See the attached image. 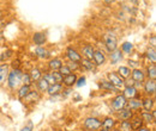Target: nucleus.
I'll list each match as a JSON object with an SVG mask.
<instances>
[{"label": "nucleus", "mask_w": 156, "mask_h": 131, "mask_svg": "<svg viewBox=\"0 0 156 131\" xmlns=\"http://www.w3.org/2000/svg\"><path fill=\"white\" fill-rule=\"evenodd\" d=\"M22 70L20 69H12L9 76H7V85L11 90H15L16 87H18L20 84H22Z\"/></svg>", "instance_id": "obj_1"}, {"label": "nucleus", "mask_w": 156, "mask_h": 131, "mask_svg": "<svg viewBox=\"0 0 156 131\" xmlns=\"http://www.w3.org/2000/svg\"><path fill=\"white\" fill-rule=\"evenodd\" d=\"M102 126V122L95 117H88L84 120V128L88 131H98Z\"/></svg>", "instance_id": "obj_2"}, {"label": "nucleus", "mask_w": 156, "mask_h": 131, "mask_svg": "<svg viewBox=\"0 0 156 131\" xmlns=\"http://www.w3.org/2000/svg\"><path fill=\"white\" fill-rule=\"evenodd\" d=\"M105 43H106V48H107V50L109 53H112V51L118 49V41L113 34L105 36Z\"/></svg>", "instance_id": "obj_3"}, {"label": "nucleus", "mask_w": 156, "mask_h": 131, "mask_svg": "<svg viewBox=\"0 0 156 131\" xmlns=\"http://www.w3.org/2000/svg\"><path fill=\"white\" fill-rule=\"evenodd\" d=\"M126 101H127V99H126L122 94H119V95H117V97L112 100V107H113L115 111H120V110L125 109Z\"/></svg>", "instance_id": "obj_4"}, {"label": "nucleus", "mask_w": 156, "mask_h": 131, "mask_svg": "<svg viewBox=\"0 0 156 131\" xmlns=\"http://www.w3.org/2000/svg\"><path fill=\"white\" fill-rule=\"evenodd\" d=\"M107 76H108V81H109L113 86L118 87V88H120V87L124 86V84H125L124 79L118 74V73H115V72H111V73H108Z\"/></svg>", "instance_id": "obj_5"}, {"label": "nucleus", "mask_w": 156, "mask_h": 131, "mask_svg": "<svg viewBox=\"0 0 156 131\" xmlns=\"http://www.w3.org/2000/svg\"><path fill=\"white\" fill-rule=\"evenodd\" d=\"M66 56L67 58L70 60V61H72V62H80V60H82V55L78 53L76 49H73V48H67L66 49Z\"/></svg>", "instance_id": "obj_6"}, {"label": "nucleus", "mask_w": 156, "mask_h": 131, "mask_svg": "<svg viewBox=\"0 0 156 131\" xmlns=\"http://www.w3.org/2000/svg\"><path fill=\"white\" fill-rule=\"evenodd\" d=\"M9 73H10V66L7 63L0 64V86H2L7 80Z\"/></svg>", "instance_id": "obj_7"}, {"label": "nucleus", "mask_w": 156, "mask_h": 131, "mask_svg": "<svg viewBox=\"0 0 156 131\" xmlns=\"http://www.w3.org/2000/svg\"><path fill=\"white\" fill-rule=\"evenodd\" d=\"M122 95L126 99H136L137 97H138V91H137L133 86H125Z\"/></svg>", "instance_id": "obj_8"}, {"label": "nucleus", "mask_w": 156, "mask_h": 131, "mask_svg": "<svg viewBox=\"0 0 156 131\" xmlns=\"http://www.w3.org/2000/svg\"><path fill=\"white\" fill-rule=\"evenodd\" d=\"M93 61H94L95 66H102L106 62V55L101 50H95V53L93 55Z\"/></svg>", "instance_id": "obj_9"}, {"label": "nucleus", "mask_w": 156, "mask_h": 131, "mask_svg": "<svg viewBox=\"0 0 156 131\" xmlns=\"http://www.w3.org/2000/svg\"><path fill=\"white\" fill-rule=\"evenodd\" d=\"M125 107L130 111H136V110H139L142 107V101L138 100V99H129L126 101Z\"/></svg>", "instance_id": "obj_10"}, {"label": "nucleus", "mask_w": 156, "mask_h": 131, "mask_svg": "<svg viewBox=\"0 0 156 131\" xmlns=\"http://www.w3.org/2000/svg\"><path fill=\"white\" fill-rule=\"evenodd\" d=\"M144 92L148 94V95H154L156 92V82L155 80H149L145 81L144 84Z\"/></svg>", "instance_id": "obj_11"}, {"label": "nucleus", "mask_w": 156, "mask_h": 131, "mask_svg": "<svg viewBox=\"0 0 156 131\" xmlns=\"http://www.w3.org/2000/svg\"><path fill=\"white\" fill-rule=\"evenodd\" d=\"M131 75H132V80L135 82H144V80H145V73L139 68L131 70Z\"/></svg>", "instance_id": "obj_12"}, {"label": "nucleus", "mask_w": 156, "mask_h": 131, "mask_svg": "<svg viewBox=\"0 0 156 131\" xmlns=\"http://www.w3.org/2000/svg\"><path fill=\"white\" fill-rule=\"evenodd\" d=\"M80 53L83 54L84 58L93 60V55H94V53H95V49H94V47H93L91 44H85V45L82 48Z\"/></svg>", "instance_id": "obj_13"}, {"label": "nucleus", "mask_w": 156, "mask_h": 131, "mask_svg": "<svg viewBox=\"0 0 156 131\" xmlns=\"http://www.w3.org/2000/svg\"><path fill=\"white\" fill-rule=\"evenodd\" d=\"M79 67L85 69V70H93V72L96 68V66L93 62V60H88V58H82L80 62H79Z\"/></svg>", "instance_id": "obj_14"}, {"label": "nucleus", "mask_w": 156, "mask_h": 131, "mask_svg": "<svg viewBox=\"0 0 156 131\" xmlns=\"http://www.w3.org/2000/svg\"><path fill=\"white\" fill-rule=\"evenodd\" d=\"M77 75L75 74V73H71L70 75H67V76H64V79H62V82L61 84H64L66 87H72L73 85H76V81H77Z\"/></svg>", "instance_id": "obj_15"}, {"label": "nucleus", "mask_w": 156, "mask_h": 131, "mask_svg": "<svg viewBox=\"0 0 156 131\" xmlns=\"http://www.w3.org/2000/svg\"><path fill=\"white\" fill-rule=\"evenodd\" d=\"M47 41V37L43 32H35L33 35V42L37 45V47H42Z\"/></svg>", "instance_id": "obj_16"}, {"label": "nucleus", "mask_w": 156, "mask_h": 131, "mask_svg": "<svg viewBox=\"0 0 156 131\" xmlns=\"http://www.w3.org/2000/svg\"><path fill=\"white\" fill-rule=\"evenodd\" d=\"M61 90H62V85L61 84H54V85H49L48 86L47 92L52 97V95H58V94H60Z\"/></svg>", "instance_id": "obj_17"}, {"label": "nucleus", "mask_w": 156, "mask_h": 131, "mask_svg": "<svg viewBox=\"0 0 156 131\" xmlns=\"http://www.w3.org/2000/svg\"><path fill=\"white\" fill-rule=\"evenodd\" d=\"M61 66H62V62H61L60 58H52V60L49 61V63H48V67H49V69H51L52 72L59 70V69L61 68Z\"/></svg>", "instance_id": "obj_18"}, {"label": "nucleus", "mask_w": 156, "mask_h": 131, "mask_svg": "<svg viewBox=\"0 0 156 131\" xmlns=\"http://www.w3.org/2000/svg\"><path fill=\"white\" fill-rule=\"evenodd\" d=\"M142 107H143L147 112H150V111H151V109L154 107V99H153V98H150V97H148V98L143 99V100H142Z\"/></svg>", "instance_id": "obj_19"}, {"label": "nucleus", "mask_w": 156, "mask_h": 131, "mask_svg": "<svg viewBox=\"0 0 156 131\" xmlns=\"http://www.w3.org/2000/svg\"><path fill=\"white\" fill-rule=\"evenodd\" d=\"M98 87L100 88H102V90H106V91H113V92H118L119 91V88L115 87V86H113L109 81H100V84H98Z\"/></svg>", "instance_id": "obj_20"}, {"label": "nucleus", "mask_w": 156, "mask_h": 131, "mask_svg": "<svg viewBox=\"0 0 156 131\" xmlns=\"http://www.w3.org/2000/svg\"><path fill=\"white\" fill-rule=\"evenodd\" d=\"M118 117L121 120H129V119H131L133 117V113H132V111H130L127 109H122V110L118 111Z\"/></svg>", "instance_id": "obj_21"}, {"label": "nucleus", "mask_w": 156, "mask_h": 131, "mask_svg": "<svg viewBox=\"0 0 156 131\" xmlns=\"http://www.w3.org/2000/svg\"><path fill=\"white\" fill-rule=\"evenodd\" d=\"M122 60V51L121 50H114V51H112L111 53V62H112V64H117L118 62H120Z\"/></svg>", "instance_id": "obj_22"}, {"label": "nucleus", "mask_w": 156, "mask_h": 131, "mask_svg": "<svg viewBox=\"0 0 156 131\" xmlns=\"http://www.w3.org/2000/svg\"><path fill=\"white\" fill-rule=\"evenodd\" d=\"M35 55L37 57H40V58H48V57L51 56L49 51L47 49H44L43 47H37L35 49Z\"/></svg>", "instance_id": "obj_23"}, {"label": "nucleus", "mask_w": 156, "mask_h": 131, "mask_svg": "<svg viewBox=\"0 0 156 131\" xmlns=\"http://www.w3.org/2000/svg\"><path fill=\"white\" fill-rule=\"evenodd\" d=\"M115 124H117V120H115L114 118H112V117H107V118L103 120L102 126H103L105 129L109 130V129H113V128L115 126Z\"/></svg>", "instance_id": "obj_24"}, {"label": "nucleus", "mask_w": 156, "mask_h": 131, "mask_svg": "<svg viewBox=\"0 0 156 131\" xmlns=\"http://www.w3.org/2000/svg\"><path fill=\"white\" fill-rule=\"evenodd\" d=\"M142 124H143V120L140 117H135L132 118V120L130 122V125H131V130H138L142 128Z\"/></svg>", "instance_id": "obj_25"}, {"label": "nucleus", "mask_w": 156, "mask_h": 131, "mask_svg": "<svg viewBox=\"0 0 156 131\" xmlns=\"http://www.w3.org/2000/svg\"><path fill=\"white\" fill-rule=\"evenodd\" d=\"M29 92H30V86L22 85V86H20V88L18 90V92H17V95H18V98L22 100V99H24V98L29 94Z\"/></svg>", "instance_id": "obj_26"}, {"label": "nucleus", "mask_w": 156, "mask_h": 131, "mask_svg": "<svg viewBox=\"0 0 156 131\" xmlns=\"http://www.w3.org/2000/svg\"><path fill=\"white\" fill-rule=\"evenodd\" d=\"M147 76L149 80H155L156 79V66L155 64H151V66H148L147 67Z\"/></svg>", "instance_id": "obj_27"}, {"label": "nucleus", "mask_w": 156, "mask_h": 131, "mask_svg": "<svg viewBox=\"0 0 156 131\" xmlns=\"http://www.w3.org/2000/svg\"><path fill=\"white\" fill-rule=\"evenodd\" d=\"M39 99H40V94H39V92H36V91H30L29 94L24 98V100H25L27 103L36 101V100H39Z\"/></svg>", "instance_id": "obj_28"}, {"label": "nucleus", "mask_w": 156, "mask_h": 131, "mask_svg": "<svg viewBox=\"0 0 156 131\" xmlns=\"http://www.w3.org/2000/svg\"><path fill=\"white\" fill-rule=\"evenodd\" d=\"M145 55H147V58L153 63V64H155L156 62V50L155 48H148V50H147V53H145Z\"/></svg>", "instance_id": "obj_29"}, {"label": "nucleus", "mask_w": 156, "mask_h": 131, "mask_svg": "<svg viewBox=\"0 0 156 131\" xmlns=\"http://www.w3.org/2000/svg\"><path fill=\"white\" fill-rule=\"evenodd\" d=\"M118 73H119V75H120L122 79H127V77L131 75V69H130L129 67L121 66V67H119V69H118Z\"/></svg>", "instance_id": "obj_30"}, {"label": "nucleus", "mask_w": 156, "mask_h": 131, "mask_svg": "<svg viewBox=\"0 0 156 131\" xmlns=\"http://www.w3.org/2000/svg\"><path fill=\"white\" fill-rule=\"evenodd\" d=\"M29 75L31 77V81H36V82L42 77V73H41V70H40L39 68H33Z\"/></svg>", "instance_id": "obj_31"}, {"label": "nucleus", "mask_w": 156, "mask_h": 131, "mask_svg": "<svg viewBox=\"0 0 156 131\" xmlns=\"http://www.w3.org/2000/svg\"><path fill=\"white\" fill-rule=\"evenodd\" d=\"M140 118H142V120L143 122H145V123H154V120H155V118L153 117V114L150 112H142V114L139 116Z\"/></svg>", "instance_id": "obj_32"}, {"label": "nucleus", "mask_w": 156, "mask_h": 131, "mask_svg": "<svg viewBox=\"0 0 156 131\" xmlns=\"http://www.w3.org/2000/svg\"><path fill=\"white\" fill-rule=\"evenodd\" d=\"M133 50V44L131 42H124L121 44V51L125 54H130Z\"/></svg>", "instance_id": "obj_33"}, {"label": "nucleus", "mask_w": 156, "mask_h": 131, "mask_svg": "<svg viewBox=\"0 0 156 131\" xmlns=\"http://www.w3.org/2000/svg\"><path fill=\"white\" fill-rule=\"evenodd\" d=\"M36 85H37V88H39L41 92H47V90H48V82L44 80V79H40L39 81L36 82Z\"/></svg>", "instance_id": "obj_34"}, {"label": "nucleus", "mask_w": 156, "mask_h": 131, "mask_svg": "<svg viewBox=\"0 0 156 131\" xmlns=\"http://www.w3.org/2000/svg\"><path fill=\"white\" fill-rule=\"evenodd\" d=\"M22 84L25 85V86H30L33 84L31 77H30V75L28 74V73H23V75H22Z\"/></svg>", "instance_id": "obj_35"}, {"label": "nucleus", "mask_w": 156, "mask_h": 131, "mask_svg": "<svg viewBox=\"0 0 156 131\" xmlns=\"http://www.w3.org/2000/svg\"><path fill=\"white\" fill-rule=\"evenodd\" d=\"M42 79H44V80L48 82V85H54V84H57L55 80H54V77H53V75H52V73H47V74H44Z\"/></svg>", "instance_id": "obj_36"}, {"label": "nucleus", "mask_w": 156, "mask_h": 131, "mask_svg": "<svg viewBox=\"0 0 156 131\" xmlns=\"http://www.w3.org/2000/svg\"><path fill=\"white\" fill-rule=\"evenodd\" d=\"M58 72H59V73H60L61 75H62V76H67V75H70L71 73H72V72L70 70V68H69L67 66H64V64L61 66V68L59 69Z\"/></svg>", "instance_id": "obj_37"}, {"label": "nucleus", "mask_w": 156, "mask_h": 131, "mask_svg": "<svg viewBox=\"0 0 156 131\" xmlns=\"http://www.w3.org/2000/svg\"><path fill=\"white\" fill-rule=\"evenodd\" d=\"M12 55H13V51L9 49V50H6L5 53H2V54H1V56H0V61H6L7 58H10Z\"/></svg>", "instance_id": "obj_38"}, {"label": "nucleus", "mask_w": 156, "mask_h": 131, "mask_svg": "<svg viewBox=\"0 0 156 131\" xmlns=\"http://www.w3.org/2000/svg\"><path fill=\"white\" fill-rule=\"evenodd\" d=\"M52 75H53V77H54V80H55L57 84H61V82H62L64 76L60 74L58 70H57V72H52Z\"/></svg>", "instance_id": "obj_39"}, {"label": "nucleus", "mask_w": 156, "mask_h": 131, "mask_svg": "<svg viewBox=\"0 0 156 131\" xmlns=\"http://www.w3.org/2000/svg\"><path fill=\"white\" fill-rule=\"evenodd\" d=\"M66 66L70 68V70H71V72H72V70H77V69H79V68H80L78 62H72V61H70V62H69Z\"/></svg>", "instance_id": "obj_40"}, {"label": "nucleus", "mask_w": 156, "mask_h": 131, "mask_svg": "<svg viewBox=\"0 0 156 131\" xmlns=\"http://www.w3.org/2000/svg\"><path fill=\"white\" fill-rule=\"evenodd\" d=\"M121 129H122L124 131H130V130H131L130 122H129V120H122V122H121Z\"/></svg>", "instance_id": "obj_41"}, {"label": "nucleus", "mask_w": 156, "mask_h": 131, "mask_svg": "<svg viewBox=\"0 0 156 131\" xmlns=\"http://www.w3.org/2000/svg\"><path fill=\"white\" fill-rule=\"evenodd\" d=\"M33 129H34L33 122H28V124H27L25 126H23V128H22V130H20V131H33Z\"/></svg>", "instance_id": "obj_42"}, {"label": "nucleus", "mask_w": 156, "mask_h": 131, "mask_svg": "<svg viewBox=\"0 0 156 131\" xmlns=\"http://www.w3.org/2000/svg\"><path fill=\"white\" fill-rule=\"evenodd\" d=\"M76 85H77V87H82V86H84V85H85V76H80L79 79H77Z\"/></svg>", "instance_id": "obj_43"}, {"label": "nucleus", "mask_w": 156, "mask_h": 131, "mask_svg": "<svg viewBox=\"0 0 156 131\" xmlns=\"http://www.w3.org/2000/svg\"><path fill=\"white\" fill-rule=\"evenodd\" d=\"M129 66L132 67L133 69H137V68H139V62L133 61V60H130V61H129ZM130 67H129V68H130Z\"/></svg>", "instance_id": "obj_44"}, {"label": "nucleus", "mask_w": 156, "mask_h": 131, "mask_svg": "<svg viewBox=\"0 0 156 131\" xmlns=\"http://www.w3.org/2000/svg\"><path fill=\"white\" fill-rule=\"evenodd\" d=\"M20 60L17 58V60H13L12 61V67H13V69H20Z\"/></svg>", "instance_id": "obj_45"}, {"label": "nucleus", "mask_w": 156, "mask_h": 131, "mask_svg": "<svg viewBox=\"0 0 156 131\" xmlns=\"http://www.w3.org/2000/svg\"><path fill=\"white\" fill-rule=\"evenodd\" d=\"M149 42H150V44H151V48H155V47H156V37H155V35H153V36H151V38L149 39Z\"/></svg>", "instance_id": "obj_46"}, {"label": "nucleus", "mask_w": 156, "mask_h": 131, "mask_svg": "<svg viewBox=\"0 0 156 131\" xmlns=\"http://www.w3.org/2000/svg\"><path fill=\"white\" fill-rule=\"evenodd\" d=\"M64 92H65V93H62V97H64V98H66V97H67L69 94L71 93V90L69 88V90H66V91H64Z\"/></svg>", "instance_id": "obj_47"}, {"label": "nucleus", "mask_w": 156, "mask_h": 131, "mask_svg": "<svg viewBox=\"0 0 156 131\" xmlns=\"http://www.w3.org/2000/svg\"><path fill=\"white\" fill-rule=\"evenodd\" d=\"M114 1H117V0H105V2H106V4H113Z\"/></svg>", "instance_id": "obj_48"}, {"label": "nucleus", "mask_w": 156, "mask_h": 131, "mask_svg": "<svg viewBox=\"0 0 156 131\" xmlns=\"http://www.w3.org/2000/svg\"><path fill=\"white\" fill-rule=\"evenodd\" d=\"M137 131H150L149 129H147V128H140V129H138Z\"/></svg>", "instance_id": "obj_49"}, {"label": "nucleus", "mask_w": 156, "mask_h": 131, "mask_svg": "<svg viewBox=\"0 0 156 131\" xmlns=\"http://www.w3.org/2000/svg\"><path fill=\"white\" fill-rule=\"evenodd\" d=\"M132 4H135V5H138V0H130Z\"/></svg>", "instance_id": "obj_50"}, {"label": "nucleus", "mask_w": 156, "mask_h": 131, "mask_svg": "<svg viewBox=\"0 0 156 131\" xmlns=\"http://www.w3.org/2000/svg\"><path fill=\"white\" fill-rule=\"evenodd\" d=\"M75 100H76V101H79V100H80V97H79V95H76V97H75Z\"/></svg>", "instance_id": "obj_51"}, {"label": "nucleus", "mask_w": 156, "mask_h": 131, "mask_svg": "<svg viewBox=\"0 0 156 131\" xmlns=\"http://www.w3.org/2000/svg\"><path fill=\"white\" fill-rule=\"evenodd\" d=\"M2 41H4V36H2V35H1V34H0V44H1V43H2Z\"/></svg>", "instance_id": "obj_52"}, {"label": "nucleus", "mask_w": 156, "mask_h": 131, "mask_svg": "<svg viewBox=\"0 0 156 131\" xmlns=\"http://www.w3.org/2000/svg\"><path fill=\"white\" fill-rule=\"evenodd\" d=\"M98 131H109V130H107V129H105V128H102V129H98Z\"/></svg>", "instance_id": "obj_53"}, {"label": "nucleus", "mask_w": 156, "mask_h": 131, "mask_svg": "<svg viewBox=\"0 0 156 131\" xmlns=\"http://www.w3.org/2000/svg\"><path fill=\"white\" fill-rule=\"evenodd\" d=\"M2 15H4V12H2V11H0V20H1V18H2Z\"/></svg>", "instance_id": "obj_54"}, {"label": "nucleus", "mask_w": 156, "mask_h": 131, "mask_svg": "<svg viewBox=\"0 0 156 131\" xmlns=\"http://www.w3.org/2000/svg\"><path fill=\"white\" fill-rule=\"evenodd\" d=\"M59 131H61V130H59Z\"/></svg>", "instance_id": "obj_55"}]
</instances>
